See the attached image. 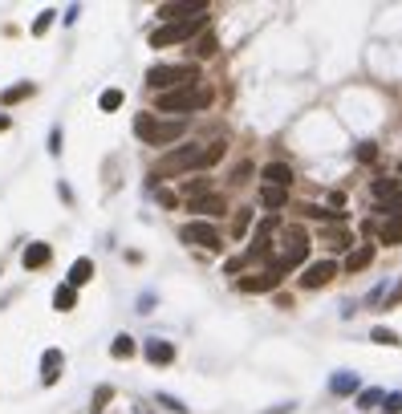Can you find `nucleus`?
I'll return each instance as SVG.
<instances>
[{"label":"nucleus","instance_id":"nucleus-1","mask_svg":"<svg viewBox=\"0 0 402 414\" xmlns=\"http://www.w3.org/2000/svg\"><path fill=\"white\" fill-rule=\"evenodd\" d=\"M228 142H212V146H175L171 155L155 162V179H175V175H187V171H208L224 159Z\"/></svg>","mask_w":402,"mask_h":414},{"label":"nucleus","instance_id":"nucleus-2","mask_svg":"<svg viewBox=\"0 0 402 414\" xmlns=\"http://www.w3.org/2000/svg\"><path fill=\"white\" fill-rule=\"evenodd\" d=\"M134 135H139L142 142H150V146H171V142H179V138L187 135V122H183V118L159 122V118H150V114H139L134 118Z\"/></svg>","mask_w":402,"mask_h":414},{"label":"nucleus","instance_id":"nucleus-3","mask_svg":"<svg viewBox=\"0 0 402 414\" xmlns=\"http://www.w3.org/2000/svg\"><path fill=\"white\" fill-rule=\"evenodd\" d=\"M208 106H212V90H203V86H183V90L159 93L163 114H191V110H208Z\"/></svg>","mask_w":402,"mask_h":414},{"label":"nucleus","instance_id":"nucleus-4","mask_svg":"<svg viewBox=\"0 0 402 414\" xmlns=\"http://www.w3.org/2000/svg\"><path fill=\"white\" fill-rule=\"evenodd\" d=\"M199 82V69L195 66H150L146 69V86L159 93L183 90V86H195Z\"/></svg>","mask_w":402,"mask_h":414},{"label":"nucleus","instance_id":"nucleus-5","mask_svg":"<svg viewBox=\"0 0 402 414\" xmlns=\"http://www.w3.org/2000/svg\"><path fill=\"white\" fill-rule=\"evenodd\" d=\"M203 24H208V13H199V17H191V21L159 24V29L150 33V49H167V45H179V41H191Z\"/></svg>","mask_w":402,"mask_h":414},{"label":"nucleus","instance_id":"nucleus-6","mask_svg":"<svg viewBox=\"0 0 402 414\" xmlns=\"http://www.w3.org/2000/svg\"><path fill=\"white\" fill-rule=\"evenodd\" d=\"M179 240H183V244H195V248H208V252L219 248V231H215L212 224H203V220L183 224V228H179Z\"/></svg>","mask_w":402,"mask_h":414},{"label":"nucleus","instance_id":"nucleus-7","mask_svg":"<svg viewBox=\"0 0 402 414\" xmlns=\"http://www.w3.org/2000/svg\"><path fill=\"white\" fill-rule=\"evenodd\" d=\"M199 13H208V4H203V0H179V4H163V8H159V17H163L167 24L191 21V17H199Z\"/></svg>","mask_w":402,"mask_h":414},{"label":"nucleus","instance_id":"nucleus-8","mask_svg":"<svg viewBox=\"0 0 402 414\" xmlns=\"http://www.w3.org/2000/svg\"><path fill=\"white\" fill-rule=\"evenodd\" d=\"M333 276H337V260H317V264H309L301 273V289H321V284H330Z\"/></svg>","mask_w":402,"mask_h":414},{"label":"nucleus","instance_id":"nucleus-9","mask_svg":"<svg viewBox=\"0 0 402 414\" xmlns=\"http://www.w3.org/2000/svg\"><path fill=\"white\" fill-rule=\"evenodd\" d=\"M142 353H146L150 366H171V362H175V345L163 342V337H150V342L142 345Z\"/></svg>","mask_w":402,"mask_h":414},{"label":"nucleus","instance_id":"nucleus-10","mask_svg":"<svg viewBox=\"0 0 402 414\" xmlns=\"http://www.w3.org/2000/svg\"><path fill=\"white\" fill-rule=\"evenodd\" d=\"M191 211H195V215H203V224H208V220H215V215H224V211H228V199H224V195H203V199H191Z\"/></svg>","mask_w":402,"mask_h":414},{"label":"nucleus","instance_id":"nucleus-11","mask_svg":"<svg viewBox=\"0 0 402 414\" xmlns=\"http://www.w3.org/2000/svg\"><path fill=\"white\" fill-rule=\"evenodd\" d=\"M264 187H281V191H288V183H293V167L288 162H268L261 171Z\"/></svg>","mask_w":402,"mask_h":414},{"label":"nucleus","instance_id":"nucleus-12","mask_svg":"<svg viewBox=\"0 0 402 414\" xmlns=\"http://www.w3.org/2000/svg\"><path fill=\"white\" fill-rule=\"evenodd\" d=\"M90 280H94V260H90V256H77L70 264L65 284H70V289H82V284H90Z\"/></svg>","mask_w":402,"mask_h":414},{"label":"nucleus","instance_id":"nucleus-13","mask_svg":"<svg viewBox=\"0 0 402 414\" xmlns=\"http://www.w3.org/2000/svg\"><path fill=\"white\" fill-rule=\"evenodd\" d=\"M277 284H281V276H272L264 268V273H256V276H244V280H240V293H272Z\"/></svg>","mask_w":402,"mask_h":414},{"label":"nucleus","instance_id":"nucleus-14","mask_svg":"<svg viewBox=\"0 0 402 414\" xmlns=\"http://www.w3.org/2000/svg\"><path fill=\"white\" fill-rule=\"evenodd\" d=\"M61 366H65L61 349H45V358H41V382H45V386H53V382L61 378Z\"/></svg>","mask_w":402,"mask_h":414},{"label":"nucleus","instance_id":"nucleus-15","mask_svg":"<svg viewBox=\"0 0 402 414\" xmlns=\"http://www.w3.org/2000/svg\"><path fill=\"white\" fill-rule=\"evenodd\" d=\"M49 256H53V248H49V244H29V248H24V256H21V264H24V268H45Z\"/></svg>","mask_w":402,"mask_h":414},{"label":"nucleus","instance_id":"nucleus-16","mask_svg":"<svg viewBox=\"0 0 402 414\" xmlns=\"http://www.w3.org/2000/svg\"><path fill=\"white\" fill-rule=\"evenodd\" d=\"M330 390H333V394H357V374H354V369H341V374H333Z\"/></svg>","mask_w":402,"mask_h":414},{"label":"nucleus","instance_id":"nucleus-17","mask_svg":"<svg viewBox=\"0 0 402 414\" xmlns=\"http://www.w3.org/2000/svg\"><path fill=\"white\" fill-rule=\"evenodd\" d=\"M370 264H374V248H370V244L346 256V268H350V273H362V268H370Z\"/></svg>","mask_w":402,"mask_h":414},{"label":"nucleus","instance_id":"nucleus-18","mask_svg":"<svg viewBox=\"0 0 402 414\" xmlns=\"http://www.w3.org/2000/svg\"><path fill=\"white\" fill-rule=\"evenodd\" d=\"M73 305H77V289H70V284H61V289L53 293V309H57V313H70Z\"/></svg>","mask_w":402,"mask_h":414},{"label":"nucleus","instance_id":"nucleus-19","mask_svg":"<svg viewBox=\"0 0 402 414\" xmlns=\"http://www.w3.org/2000/svg\"><path fill=\"white\" fill-rule=\"evenodd\" d=\"M261 204L268 207V211H281V207L288 204V191H281V187H264V191H261Z\"/></svg>","mask_w":402,"mask_h":414},{"label":"nucleus","instance_id":"nucleus-20","mask_svg":"<svg viewBox=\"0 0 402 414\" xmlns=\"http://www.w3.org/2000/svg\"><path fill=\"white\" fill-rule=\"evenodd\" d=\"M394 195H402L399 179H378V183H374V199H378V204H386V199H394Z\"/></svg>","mask_w":402,"mask_h":414},{"label":"nucleus","instance_id":"nucleus-21","mask_svg":"<svg viewBox=\"0 0 402 414\" xmlns=\"http://www.w3.org/2000/svg\"><path fill=\"white\" fill-rule=\"evenodd\" d=\"M382 398H386V394H382L378 386H370V390H357V411H374V406H382Z\"/></svg>","mask_w":402,"mask_h":414},{"label":"nucleus","instance_id":"nucleus-22","mask_svg":"<svg viewBox=\"0 0 402 414\" xmlns=\"http://www.w3.org/2000/svg\"><path fill=\"white\" fill-rule=\"evenodd\" d=\"M378 236H382V244H402V220H386L378 228Z\"/></svg>","mask_w":402,"mask_h":414},{"label":"nucleus","instance_id":"nucleus-23","mask_svg":"<svg viewBox=\"0 0 402 414\" xmlns=\"http://www.w3.org/2000/svg\"><path fill=\"white\" fill-rule=\"evenodd\" d=\"M183 195H191V199L212 195V179H187V183H183Z\"/></svg>","mask_w":402,"mask_h":414},{"label":"nucleus","instance_id":"nucleus-24","mask_svg":"<svg viewBox=\"0 0 402 414\" xmlns=\"http://www.w3.org/2000/svg\"><path fill=\"white\" fill-rule=\"evenodd\" d=\"M110 353H114V358H134V337L118 333V337H114V345H110Z\"/></svg>","mask_w":402,"mask_h":414},{"label":"nucleus","instance_id":"nucleus-25","mask_svg":"<svg viewBox=\"0 0 402 414\" xmlns=\"http://www.w3.org/2000/svg\"><path fill=\"white\" fill-rule=\"evenodd\" d=\"M29 93H33V86H29V82H21V86H13V90L0 93V102H4V106H13V102H24Z\"/></svg>","mask_w":402,"mask_h":414},{"label":"nucleus","instance_id":"nucleus-26","mask_svg":"<svg viewBox=\"0 0 402 414\" xmlns=\"http://www.w3.org/2000/svg\"><path fill=\"white\" fill-rule=\"evenodd\" d=\"M110 398H114V386H98V390H94V398H90V411H94V414H102Z\"/></svg>","mask_w":402,"mask_h":414},{"label":"nucleus","instance_id":"nucleus-27","mask_svg":"<svg viewBox=\"0 0 402 414\" xmlns=\"http://www.w3.org/2000/svg\"><path fill=\"white\" fill-rule=\"evenodd\" d=\"M370 342H378V345H402V337L394 333V329H370Z\"/></svg>","mask_w":402,"mask_h":414},{"label":"nucleus","instance_id":"nucleus-28","mask_svg":"<svg viewBox=\"0 0 402 414\" xmlns=\"http://www.w3.org/2000/svg\"><path fill=\"white\" fill-rule=\"evenodd\" d=\"M98 106H102L106 114H110V110H118V106H122V90H106L102 98H98Z\"/></svg>","mask_w":402,"mask_h":414},{"label":"nucleus","instance_id":"nucleus-29","mask_svg":"<svg viewBox=\"0 0 402 414\" xmlns=\"http://www.w3.org/2000/svg\"><path fill=\"white\" fill-rule=\"evenodd\" d=\"M195 53H199V57H212V53H215V37H212V33H203V37L195 41Z\"/></svg>","mask_w":402,"mask_h":414},{"label":"nucleus","instance_id":"nucleus-30","mask_svg":"<svg viewBox=\"0 0 402 414\" xmlns=\"http://www.w3.org/2000/svg\"><path fill=\"white\" fill-rule=\"evenodd\" d=\"M53 17H57V13H53V8H45V13H41V17L33 21V37H41V33L49 29V24H53Z\"/></svg>","mask_w":402,"mask_h":414},{"label":"nucleus","instance_id":"nucleus-31","mask_svg":"<svg viewBox=\"0 0 402 414\" xmlns=\"http://www.w3.org/2000/svg\"><path fill=\"white\" fill-rule=\"evenodd\" d=\"M159 406H167V411H175V414H187V406H183L175 394H159Z\"/></svg>","mask_w":402,"mask_h":414},{"label":"nucleus","instance_id":"nucleus-32","mask_svg":"<svg viewBox=\"0 0 402 414\" xmlns=\"http://www.w3.org/2000/svg\"><path fill=\"white\" fill-rule=\"evenodd\" d=\"M382 406H386V414H402V394H386Z\"/></svg>","mask_w":402,"mask_h":414},{"label":"nucleus","instance_id":"nucleus-33","mask_svg":"<svg viewBox=\"0 0 402 414\" xmlns=\"http://www.w3.org/2000/svg\"><path fill=\"white\" fill-rule=\"evenodd\" d=\"M374 155H378V146H374V142H362V146H357V159H362V162H370Z\"/></svg>","mask_w":402,"mask_h":414},{"label":"nucleus","instance_id":"nucleus-34","mask_svg":"<svg viewBox=\"0 0 402 414\" xmlns=\"http://www.w3.org/2000/svg\"><path fill=\"white\" fill-rule=\"evenodd\" d=\"M49 155H61V130L57 126L49 130Z\"/></svg>","mask_w":402,"mask_h":414},{"label":"nucleus","instance_id":"nucleus-35","mask_svg":"<svg viewBox=\"0 0 402 414\" xmlns=\"http://www.w3.org/2000/svg\"><path fill=\"white\" fill-rule=\"evenodd\" d=\"M248 224H252V215H248V211H240V215H236V228H232V231H236V240L248 231Z\"/></svg>","mask_w":402,"mask_h":414},{"label":"nucleus","instance_id":"nucleus-36","mask_svg":"<svg viewBox=\"0 0 402 414\" xmlns=\"http://www.w3.org/2000/svg\"><path fill=\"white\" fill-rule=\"evenodd\" d=\"M330 240H333V248H350V236L346 231H330Z\"/></svg>","mask_w":402,"mask_h":414},{"label":"nucleus","instance_id":"nucleus-37","mask_svg":"<svg viewBox=\"0 0 402 414\" xmlns=\"http://www.w3.org/2000/svg\"><path fill=\"white\" fill-rule=\"evenodd\" d=\"M341 204H346V195H341V191H330V207H337V211H341Z\"/></svg>","mask_w":402,"mask_h":414},{"label":"nucleus","instance_id":"nucleus-38","mask_svg":"<svg viewBox=\"0 0 402 414\" xmlns=\"http://www.w3.org/2000/svg\"><path fill=\"white\" fill-rule=\"evenodd\" d=\"M402 300V280H399V289H394V293H390V300H386V309H394V305H399Z\"/></svg>","mask_w":402,"mask_h":414},{"label":"nucleus","instance_id":"nucleus-39","mask_svg":"<svg viewBox=\"0 0 402 414\" xmlns=\"http://www.w3.org/2000/svg\"><path fill=\"white\" fill-rule=\"evenodd\" d=\"M0 130H8V114H0Z\"/></svg>","mask_w":402,"mask_h":414}]
</instances>
